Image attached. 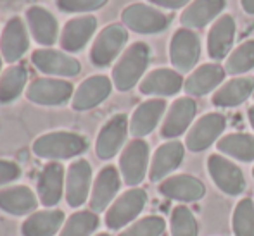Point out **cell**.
<instances>
[{
  "label": "cell",
  "mask_w": 254,
  "mask_h": 236,
  "mask_svg": "<svg viewBox=\"0 0 254 236\" xmlns=\"http://www.w3.org/2000/svg\"><path fill=\"white\" fill-rule=\"evenodd\" d=\"M151 62V47L145 42H135L121 53L113 67V85L120 92H130L137 87Z\"/></svg>",
  "instance_id": "obj_1"
},
{
  "label": "cell",
  "mask_w": 254,
  "mask_h": 236,
  "mask_svg": "<svg viewBox=\"0 0 254 236\" xmlns=\"http://www.w3.org/2000/svg\"><path fill=\"white\" fill-rule=\"evenodd\" d=\"M88 148V140L73 131H54L38 137L33 143V152L40 159L64 160L81 155Z\"/></svg>",
  "instance_id": "obj_2"
},
{
  "label": "cell",
  "mask_w": 254,
  "mask_h": 236,
  "mask_svg": "<svg viewBox=\"0 0 254 236\" xmlns=\"http://www.w3.org/2000/svg\"><path fill=\"white\" fill-rule=\"evenodd\" d=\"M123 26L138 35H157L170 28V17L147 3H131L121 14Z\"/></svg>",
  "instance_id": "obj_3"
},
{
  "label": "cell",
  "mask_w": 254,
  "mask_h": 236,
  "mask_svg": "<svg viewBox=\"0 0 254 236\" xmlns=\"http://www.w3.org/2000/svg\"><path fill=\"white\" fill-rule=\"evenodd\" d=\"M149 155H151V148L144 138H133L123 148L120 157V173L128 187L137 188L145 180L151 167Z\"/></svg>",
  "instance_id": "obj_4"
},
{
  "label": "cell",
  "mask_w": 254,
  "mask_h": 236,
  "mask_svg": "<svg viewBox=\"0 0 254 236\" xmlns=\"http://www.w3.org/2000/svg\"><path fill=\"white\" fill-rule=\"evenodd\" d=\"M147 205V191L144 188H131L118 196L106 212V226L109 230H121L133 223Z\"/></svg>",
  "instance_id": "obj_5"
},
{
  "label": "cell",
  "mask_w": 254,
  "mask_h": 236,
  "mask_svg": "<svg viewBox=\"0 0 254 236\" xmlns=\"http://www.w3.org/2000/svg\"><path fill=\"white\" fill-rule=\"evenodd\" d=\"M207 173L220 191L230 196H239L246 189V176L242 169L221 153H211L207 157Z\"/></svg>",
  "instance_id": "obj_6"
},
{
  "label": "cell",
  "mask_w": 254,
  "mask_h": 236,
  "mask_svg": "<svg viewBox=\"0 0 254 236\" xmlns=\"http://www.w3.org/2000/svg\"><path fill=\"white\" fill-rule=\"evenodd\" d=\"M201 59V38L194 30L178 28L170 42V60L178 73H190Z\"/></svg>",
  "instance_id": "obj_7"
},
{
  "label": "cell",
  "mask_w": 254,
  "mask_h": 236,
  "mask_svg": "<svg viewBox=\"0 0 254 236\" xmlns=\"http://www.w3.org/2000/svg\"><path fill=\"white\" fill-rule=\"evenodd\" d=\"M227 128V117L220 112H207L199 117L185 137V146L190 152L197 153L207 150L211 145L218 143Z\"/></svg>",
  "instance_id": "obj_8"
},
{
  "label": "cell",
  "mask_w": 254,
  "mask_h": 236,
  "mask_svg": "<svg viewBox=\"0 0 254 236\" xmlns=\"http://www.w3.org/2000/svg\"><path fill=\"white\" fill-rule=\"evenodd\" d=\"M128 42V31L123 24H109L97 35L90 48V60L94 66L106 67L114 62Z\"/></svg>",
  "instance_id": "obj_9"
},
{
  "label": "cell",
  "mask_w": 254,
  "mask_h": 236,
  "mask_svg": "<svg viewBox=\"0 0 254 236\" xmlns=\"http://www.w3.org/2000/svg\"><path fill=\"white\" fill-rule=\"evenodd\" d=\"M197 114V103L192 96H180L170 105L161 126V137L166 140H177L184 133H189Z\"/></svg>",
  "instance_id": "obj_10"
},
{
  "label": "cell",
  "mask_w": 254,
  "mask_h": 236,
  "mask_svg": "<svg viewBox=\"0 0 254 236\" xmlns=\"http://www.w3.org/2000/svg\"><path fill=\"white\" fill-rule=\"evenodd\" d=\"M128 131H130V123L127 114H116L111 117L99 131L97 143H95V152L99 159L109 160L118 155V152L123 148L127 142Z\"/></svg>",
  "instance_id": "obj_11"
},
{
  "label": "cell",
  "mask_w": 254,
  "mask_h": 236,
  "mask_svg": "<svg viewBox=\"0 0 254 236\" xmlns=\"http://www.w3.org/2000/svg\"><path fill=\"white\" fill-rule=\"evenodd\" d=\"M237 33V24L232 14H221L207 33V55L213 60H223L232 53Z\"/></svg>",
  "instance_id": "obj_12"
},
{
  "label": "cell",
  "mask_w": 254,
  "mask_h": 236,
  "mask_svg": "<svg viewBox=\"0 0 254 236\" xmlns=\"http://www.w3.org/2000/svg\"><path fill=\"white\" fill-rule=\"evenodd\" d=\"M185 148L187 146L178 140H170L157 146L152 155L151 167H149V180L152 183H159L170 178V174L175 173L184 162Z\"/></svg>",
  "instance_id": "obj_13"
},
{
  "label": "cell",
  "mask_w": 254,
  "mask_h": 236,
  "mask_svg": "<svg viewBox=\"0 0 254 236\" xmlns=\"http://www.w3.org/2000/svg\"><path fill=\"white\" fill-rule=\"evenodd\" d=\"M26 96L38 105H63L73 96V85L56 78H38L28 87Z\"/></svg>",
  "instance_id": "obj_14"
},
{
  "label": "cell",
  "mask_w": 254,
  "mask_h": 236,
  "mask_svg": "<svg viewBox=\"0 0 254 236\" xmlns=\"http://www.w3.org/2000/svg\"><path fill=\"white\" fill-rule=\"evenodd\" d=\"M92 193V167L85 159H78L67 167L66 173V200L67 205L81 207Z\"/></svg>",
  "instance_id": "obj_15"
},
{
  "label": "cell",
  "mask_w": 254,
  "mask_h": 236,
  "mask_svg": "<svg viewBox=\"0 0 254 236\" xmlns=\"http://www.w3.org/2000/svg\"><path fill=\"white\" fill-rule=\"evenodd\" d=\"M159 193L178 202H199L206 196V185L192 174H175L159 183Z\"/></svg>",
  "instance_id": "obj_16"
},
{
  "label": "cell",
  "mask_w": 254,
  "mask_h": 236,
  "mask_svg": "<svg viewBox=\"0 0 254 236\" xmlns=\"http://www.w3.org/2000/svg\"><path fill=\"white\" fill-rule=\"evenodd\" d=\"M185 81L182 73L170 67H157L145 74L144 80L138 85L142 95L147 96H173L184 88Z\"/></svg>",
  "instance_id": "obj_17"
},
{
  "label": "cell",
  "mask_w": 254,
  "mask_h": 236,
  "mask_svg": "<svg viewBox=\"0 0 254 236\" xmlns=\"http://www.w3.org/2000/svg\"><path fill=\"white\" fill-rule=\"evenodd\" d=\"M31 62L40 73L51 76H76L81 66L74 57L54 48H40L31 53Z\"/></svg>",
  "instance_id": "obj_18"
},
{
  "label": "cell",
  "mask_w": 254,
  "mask_h": 236,
  "mask_svg": "<svg viewBox=\"0 0 254 236\" xmlns=\"http://www.w3.org/2000/svg\"><path fill=\"white\" fill-rule=\"evenodd\" d=\"M225 76H227V71L220 64H202L189 74L184 90L187 92L189 96H204L211 92H216L223 85Z\"/></svg>",
  "instance_id": "obj_19"
},
{
  "label": "cell",
  "mask_w": 254,
  "mask_h": 236,
  "mask_svg": "<svg viewBox=\"0 0 254 236\" xmlns=\"http://www.w3.org/2000/svg\"><path fill=\"white\" fill-rule=\"evenodd\" d=\"M166 107L168 103L164 98H151L142 102L133 110L130 119V133L133 135V138H144L151 135L163 119Z\"/></svg>",
  "instance_id": "obj_20"
},
{
  "label": "cell",
  "mask_w": 254,
  "mask_h": 236,
  "mask_svg": "<svg viewBox=\"0 0 254 236\" xmlns=\"http://www.w3.org/2000/svg\"><path fill=\"white\" fill-rule=\"evenodd\" d=\"M113 90V81L104 74H97V76H90L78 87L74 92L71 105L74 110H88L94 107L101 105L104 100L111 95Z\"/></svg>",
  "instance_id": "obj_21"
},
{
  "label": "cell",
  "mask_w": 254,
  "mask_h": 236,
  "mask_svg": "<svg viewBox=\"0 0 254 236\" xmlns=\"http://www.w3.org/2000/svg\"><path fill=\"white\" fill-rule=\"evenodd\" d=\"M121 188V174L114 166H106L101 169L94 181L90 193V210L102 212L113 203L114 196Z\"/></svg>",
  "instance_id": "obj_22"
},
{
  "label": "cell",
  "mask_w": 254,
  "mask_h": 236,
  "mask_svg": "<svg viewBox=\"0 0 254 236\" xmlns=\"http://www.w3.org/2000/svg\"><path fill=\"white\" fill-rule=\"evenodd\" d=\"M38 200L45 207H56L64 195V167L61 162H49L38 174Z\"/></svg>",
  "instance_id": "obj_23"
},
{
  "label": "cell",
  "mask_w": 254,
  "mask_h": 236,
  "mask_svg": "<svg viewBox=\"0 0 254 236\" xmlns=\"http://www.w3.org/2000/svg\"><path fill=\"white\" fill-rule=\"evenodd\" d=\"M227 7V0H192L184 9L180 23L189 30H201L216 21Z\"/></svg>",
  "instance_id": "obj_24"
},
{
  "label": "cell",
  "mask_w": 254,
  "mask_h": 236,
  "mask_svg": "<svg viewBox=\"0 0 254 236\" xmlns=\"http://www.w3.org/2000/svg\"><path fill=\"white\" fill-rule=\"evenodd\" d=\"M28 47H30V40H28V31L23 19L21 17L9 19L2 31V38H0L2 57L10 64L17 62L26 53Z\"/></svg>",
  "instance_id": "obj_25"
},
{
  "label": "cell",
  "mask_w": 254,
  "mask_h": 236,
  "mask_svg": "<svg viewBox=\"0 0 254 236\" xmlns=\"http://www.w3.org/2000/svg\"><path fill=\"white\" fill-rule=\"evenodd\" d=\"M254 95V78L253 76H235L223 83L211 96L214 107L232 109L239 107Z\"/></svg>",
  "instance_id": "obj_26"
},
{
  "label": "cell",
  "mask_w": 254,
  "mask_h": 236,
  "mask_svg": "<svg viewBox=\"0 0 254 236\" xmlns=\"http://www.w3.org/2000/svg\"><path fill=\"white\" fill-rule=\"evenodd\" d=\"M97 30V19L94 16H80L67 21L61 35V47L66 52H80L90 42Z\"/></svg>",
  "instance_id": "obj_27"
},
{
  "label": "cell",
  "mask_w": 254,
  "mask_h": 236,
  "mask_svg": "<svg viewBox=\"0 0 254 236\" xmlns=\"http://www.w3.org/2000/svg\"><path fill=\"white\" fill-rule=\"evenodd\" d=\"M38 205V198L28 187H9L0 189V210L10 216H26Z\"/></svg>",
  "instance_id": "obj_28"
},
{
  "label": "cell",
  "mask_w": 254,
  "mask_h": 236,
  "mask_svg": "<svg viewBox=\"0 0 254 236\" xmlns=\"http://www.w3.org/2000/svg\"><path fill=\"white\" fill-rule=\"evenodd\" d=\"M26 21L37 44L45 45V47L56 44L59 26H57L56 17L47 9H44V7H31L26 12Z\"/></svg>",
  "instance_id": "obj_29"
},
{
  "label": "cell",
  "mask_w": 254,
  "mask_h": 236,
  "mask_svg": "<svg viewBox=\"0 0 254 236\" xmlns=\"http://www.w3.org/2000/svg\"><path fill=\"white\" fill-rule=\"evenodd\" d=\"M64 226L63 210H40L33 212L21 226L23 236H54Z\"/></svg>",
  "instance_id": "obj_30"
},
{
  "label": "cell",
  "mask_w": 254,
  "mask_h": 236,
  "mask_svg": "<svg viewBox=\"0 0 254 236\" xmlns=\"http://www.w3.org/2000/svg\"><path fill=\"white\" fill-rule=\"evenodd\" d=\"M216 148L221 155L232 157L241 162H253L254 160V137L249 133L225 135L218 140Z\"/></svg>",
  "instance_id": "obj_31"
},
{
  "label": "cell",
  "mask_w": 254,
  "mask_h": 236,
  "mask_svg": "<svg viewBox=\"0 0 254 236\" xmlns=\"http://www.w3.org/2000/svg\"><path fill=\"white\" fill-rule=\"evenodd\" d=\"M28 81V69L23 64L7 67L0 76V103H10L23 94Z\"/></svg>",
  "instance_id": "obj_32"
},
{
  "label": "cell",
  "mask_w": 254,
  "mask_h": 236,
  "mask_svg": "<svg viewBox=\"0 0 254 236\" xmlns=\"http://www.w3.org/2000/svg\"><path fill=\"white\" fill-rule=\"evenodd\" d=\"M254 69V38L246 40L227 57L225 71L230 76H242Z\"/></svg>",
  "instance_id": "obj_33"
},
{
  "label": "cell",
  "mask_w": 254,
  "mask_h": 236,
  "mask_svg": "<svg viewBox=\"0 0 254 236\" xmlns=\"http://www.w3.org/2000/svg\"><path fill=\"white\" fill-rule=\"evenodd\" d=\"M99 216L94 210H80L67 217L59 236H92L99 228Z\"/></svg>",
  "instance_id": "obj_34"
},
{
  "label": "cell",
  "mask_w": 254,
  "mask_h": 236,
  "mask_svg": "<svg viewBox=\"0 0 254 236\" xmlns=\"http://www.w3.org/2000/svg\"><path fill=\"white\" fill-rule=\"evenodd\" d=\"M232 230L235 236H254V200H239L232 214Z\"/></svg>",
  "instance_id": "obj_35"
},
{
  "label": "cell",
  "mask_w": 254,
  "mask_h": 236,
  "mask_svg": "<svg viewBox=\"0 0 254 236\" xmlns=\"http://www.w3.org/2000/svg\"><path fill=\"white\" fill-rule=\"evenodd\" d=\"M171 236H199V224L194 212L185 205H177L171 210Z\"/></svg>",
  "instance_id": "obj_36"
},
{
  "label": "cell",
  "mask_w": 254,
  "mask_h": 236,
  "mask_svg": "<svg viewBox=\"0 0 254 236\" xmlns=\"http://www.w3.org/2000/svg\"><path fill=\"white\" fill-rule=\"evenodd\" d=\"M166 231V221L161 216H147L135 221L133 224L121 231L120 236H163Z\"/></svg>",
  "instance_id": "obj_37"
},
{
  "label": "cell",
  "mask_w": 254,
  "mask_h": 236,
  "mask_svg": "<svg viewBox=\"0 0 254 236\" xmlns=\"http://www.w3.org/2000/svg\"><path fill=\"white\" fill-rule=\"evenodd\" d=\"M107 3V0H57V5L64 12H90Z\"/></svg>",
  "instance_id": "obj_38"
},
{
  "label": "cell",
  "mask_w": 254,
  "mask_h": 236,
  "mask_svg": "<svg viewBox=\"0 0 254 236\" xmlns=\"http://www.w3.org/2000/svg\"><path fill=\"white\" fill-rule=\"evenodd\" d=\"M19 176H21V169L16 162L0 159V187L7 183H12Z\"/></svg>",
  "instance_id": "obj_39"
},
{
  "label": "cell",
  "mask_w": 254,
  "mask_h": 236,
  "mask_svg": "<svg viewBox=\"0 0 254 236\" xmlns=\"http://www.w3.org/2000/svg\"><path fill=\"white\" fill-rule=\"evenodd\" d=\"M149 3H152L154 7H163V9H182V7H187L192 0H147Z\"/></svg>",
  "instance_id": "obj_40"
},
{
  "label": "cell",
  "mask_w": 254,
  "mask_h": 236,
  "mask_svg": "<svg viewBox=\"0 0 254 236\" xmlns=\"http://www.w3.org/2000/svg\"><path fill=\"white\" fill-rule=\"evenodd\" d=\"M241 5L244 9L246 14H251L254 16V0H241Z\"/></svg>",
  "instance_id": "obj_41"
},
{
  "label": "cell",
  "mask_w": 254,
  "mask_h": 236,
  "mask_svg": "<svg viewBox=\"0 0 254 236\" xmlns=\"http://www.w3.org/2000/svg\"><path fill=\"white\" fill-rule=\"evenodd\" d=\"M248 119H249V124H251V128L254 130V105L248 109Z\"/></svg>",
  "instance_id": "obj_42"
},
{
  "label": "cell",
  "mask_w": 254,
  "mask_h": 236,
  "mask_svg": "<svg viewBox=\"0 0 254 236\" xmlns=\"http://www.w3.org/2000/svg\"><path fill=\"white\" fill-rule=\"evenodd\" d=\"M0 69H2V53H0Z\"/></svg>",
  "instance_id": "obj_43"
},
{
  "label": "cell",
  "mask_w": 254,
  "mask_h": 236,
  "mask_svg": "<svg viewBox=\"0 0 254 236\" xmlns=\"http://www.w3.org/2000/svg\"><path fill=\"white\" fill-rule=\"evenodd\" d=\"M97 236H111V235H107V233H101V235H97Z\"/></svg>",
  "instance_id": "obj_44"
},
{
  "label": "cell",
  "mask_w": 254,
  "mask_h": 236,
  "mask_svg": "<svg viewBox=\"0 0 254 236\" xmlns=\"http://www.w3.org/2000/svg\"><path fill=\"white\" fill-rule=\"evenodd\" d=\"M253 176H254V167H253Z\"/></svg>",
  "instance_id": "obj_45"
}]
</instances>
